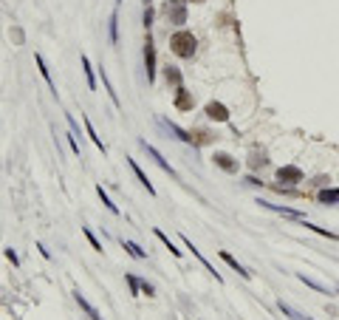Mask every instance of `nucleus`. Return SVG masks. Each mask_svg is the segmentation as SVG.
Masks as SVG:
<instances>
[{"instance_id": "5", "label": "nucleus", "mask_w": 339, "mask_h": 320, "mask_svg": "<svg viewBox=\"0 0 339 320\" xmlns=\"http://www.w3.org/2000/svg\"><path fill=\"white\" fill-rule=\"evenodd\" d=\"M260 207H266V210H272L277 216H286V219H294V221H306V213H300V210H291V207H283V204H272V202H263L258 199Z\"/></svg>"}, {"instance_id": "21", "label": "nucleus", "mask_w": 339, "mask_h": 320, "mask_svg": "<svg viewBox=\"0 0 339 320\" xmlns=\"http://www.w3.org/2000/svg\"><path fill=\"white\" fill-rule=\"evenodd\" d=\"M277 306H280V312H283L289 320H314V318H308V315H303V312H297V309H291V306L283 303V301H280Z\"/></svg>"}, {"instance_id": "16", "label": "nucleus", "mask_w": 339, "mask_h": 320, "mask_svg": "<svg viewBox=\"0 0 339 320\" xmlns=\"http://www.w3.org/2000/svg\"><path fill=\"white\" fill-rule=\"evenodd\" d=\"M34 63H37V68H40V74H43V80L48 83L51 94L57 97V85H54V80H51V71H48V66H46V60H43V54H34Z\"/></svg>"}, {"instance_id": "28", "label": "nucleus", "mask_w": 339, "mask_h": 320, "mask_svg": "<svg viewBox=\"0 0 339 320\" xmlns=\"http://www.w3.org/2000/svg\"><path fill=\"white\" fill-rule=\"evenodd\" d=\"M125 281H128V286H130V295H142V289H139V278H136V275H125Z\"/></svg>"}, {"instance_id": "23", "label": "nucleus", "mask_w": 339, "mask_h": 320, "mask_svg": "<svg viewBox=\"0 0 339 320\" xmlns=\"http://www.w3.org/2000/svg\"><path fill=\"white\" fill-rule=\"evenodd\" d=\"M122 247H125L133 258H139V261H145V258H147V253L139 247V244H133V241H125V238H122Z\"/></svg>"}, {"instance_id": "4", "label": "nucleus", "mask_w": 339, "mask_h": 320, "mask_svg": "<svg viewBox=\"0 0 339 320\" xmlns=\"http://www.w3.org/2000/svg\"><path fill=\"white\" fill-rule=\"evenodd\" d=\"M145 68H147V83L156 80V43H153V34L147 32L145 40Z\"/></svg>"}, {"instance_id": "7", "label": "nucleus", "mask_w": 339, "mask_h": 320, "mask_svg": "<svg viewBox=\"0 0 339 320\" xmlns=\"http://www.w3.org/2000/svg\"><path fill=\"white\" fill-rule=\"evenodd\" d=\"M181 241H184V247H187V250H190V253H193L195 258L201 261V264H204V269L210 272V275H215V281H224V278H221V272L215 269V267H212V264H210V261H207V258H204V253H201L198 247H195V244H193V241H190V238H187V236H181Z\"/></svg>"}, {"instance_id": "22", "label": "nucleus", "mask_w": 339, "mask_h": 320, "mask_svg": "<svg viewBox=\"0 0 339 320\" xmlns=\"http://www.w3.org/2000/svg\"><path fill=\"white\" fill-rule=\"evenodd\" d=\"M82 122H85V134L91 136V142H94V145H97L99 151L105 153V142H102V136H97V131H94V125H91V119L85 117V119H82Z\"/></svg>"}, {"instance_id": "20", "label": "nucleus", "mask_w": 339, "mask_h": 320, "mask_svg": "<svg viewBox=\"0 0 339 320\" xmlns=\"http://www.w3.org/2000/svg\"><path fill=\"white\" fill-rule=\"evenodd\" d=\"M80 63H82V68H85V77H88V88H91V91H97V77H94V66H91V60L82 54Z\"/></svg>"}, {"instance_id": "33", "label": "nucleus", "mask_w": 339, "mask_h": 320, "mask_svg": "<svg viewBox=\"0 0 339 320\" xmlns=\"http://www.w3.org/2000/svg\"><path fill=\"white\" fill-rule=\"evenodd\" d=\"M6 258H9V261H12L15 267H17V264H20V258H17V253H15V250H6Z\"/></svg>"}, {"instance_id": "36", "label": "nucleus", "mask_w": 339, "mask_h": 320, "mask_svg": "<svg viewBox=\"0 0 339 320\" xmlns=\"http://www.w3.org/2000/svg\"><path fill=\"white\" fill-rule=\"evenodd\" d=\"M337 292H339V289H337Z\"/></svg>"}, {"instance_id": "11", "label": "nucleus", "mask_w": 339, "mask_h": 320, "mask_svg": "<svg viewBox=\"0 0 339 320\" xmlns=\"http://www.w3.org/2000/svg\"><path fill=\"white\" fill-rule=\"evenodd\" d=\"M176 108H178V111H193V108H195L193 91H187L184 85H181V88H176Z\"/></svg>"}, {"instance_id": "24", "label": "nucleus", "mask_w": 339, "mask_h": 320, "mask_svg": "<svg viewBox=\"0 0 339 320\" xmlns=\"http://www.w3.org/2000/svg\"><path fill=\"white\" fill-rule=\"evenodd\" d=\"M153 236L159 238V241H161L164 247H167V250H170V253L176 255V258H181V250H178V247H176V244H173V241H170V238H167V236H164L161 230H153Z\"/></svg>"}, {"instance_id": "14", "label": "nucleus", "mask_w": 339, "mask_h": 320, "mask_svg": "<svg viewBox=\"0 0 339 320\" xmlns=\"http://www.w3.org/2000/svg\"><path fill=\"white\" fill-rule=\"evenodd\" d=\"M221 261H226V264H229V267H232V269L238 272V275H241V278H246V281H249V278H252V272L246 269V267H243V264H238V258H232V255L226 253V250H221Z\"/></svg>"}, {"instance_id": "6", "label": "nucleus", "mask_w": 339, "mask_h": 320, "mask_svg": "<svg viewBox=\"0 0 339 320\" xmlns=\"http://www.w3.org/2000/svg\"><path fill=\"white\" fill-rule=\"evenodd\" d=\"M306 176H303V170L297 168V165H286V168L277 170V182H283V185H300Z\"/></svg>"}, {"instance_id": "29", "label": "nucleus", "mask_w": 339, "mask_h": 320, "mask_svg": "<svg viewBox=\"0 0 339 320\" xmlns=\"http://www.w3.org/2000/svg\"><path fill=\"white\" fill-rule=\"evenodd\" d=\"M153 17H156V12H153V3H150V6H145V20H142L147 32H150V26H153Z\"/></svg>"}, {"instance_id": "32", "label": "nucleus", "mask_w": 339, "mask_h": 320, "mask_svg": "<svg viewBox=\"0 0 339 320\" xmlns=\"http://www.w3.org/2000/svg\"><path fill=\"white\" fill-rule=\"evenodd\" d=\"M263 165H269V159H266L263 153H260V156H255V159H252V168H263Z\"/></svg>"}, {"instance_id": "34", "label": "nucleus", "mask_w": 339, "mask_h": 320, "mask_svg": "<svg viewBox=\"0 0 339 320\" xmlns=\"http://www.w3.org/2000/svg\"><path fill=\"white\" fill-rule=\"evenodd\" d=\"M37 250H40V255H43V258H51V253L46 250V247H43V244H37Z\"/></svg>"}, {"instance_id": "31", "label": "nucleus", "mask_w": 339, "mask_h": 320, "mask_svg": "<svg viewBox=\"0 0 339 320\" xmlns=\"http://www.w3.org/2000/svg\"><path fill=\"white\" fill-rule=\"evenodd\" d=\"M68 145H71V151L80 156V142H77V136H74V134H68Z\"/></svg>"}, {"instance_id": "13", "label": "nucleus", "mask_w": 339, "mask_h": 320, "mask_svg": "<svg viewBox=\"0 0 339 320\" xmlns=\"http://www.w3.org/2000/svg\"><path fill=\"white\" fill-rule=\"evenodd\" d=\"M99 77H102V85H105V91H108V97H111L113 108H119V111H122V100H119V94H116L113 83L108 80V71H105V66H99Z\"/></svg>"}, {"instance_id": "2", "label": "nucleus", "mask_w": 339, "mask_h": 320, "mask_svg": "<svg viewBox=\"0 0 339 320\" xmlns=\"http://www.w3.org/2000/svg\"><path fill=\"white\" fill-rule=\"evenodd\" d=\"M161 15L173 23V26H184L187 23V3L184 0H167L161 6Z\"/></svg>"}, {"instance_id": "3", "label": "nucleus", "mask_w": 339, "mask_h": 320, "mask_svg": "<svg viewBox=\"0 0 339 320\" xmlns=\"http://www.w3.org/2000/svg\"><path fill=\"white\" fill-rule=\"evenodd\" d=\"M139 148H142V151H145L147 156H150V159H153V162H156V165H159V168L164 170V173H170L173 179H178V173H176V170H173V165H170V162H167V159H164L161 153L156 151V148H153V145H150L147 139H139Z\"/></svg>"}, {"instance_id": "19", "label": "nucleus", "mask_w": 339, "mask_h": 320, "mask_svg": "<svg viewBox=\"0 0 339 320\" xmlns=\"http://www.w3.org/2000/svg\"><path fill=\"white\" fill-rule=\"evenodd\" d=\"M111 43L113 46L119 43V0H116V6H113V12H111Z\"/></svg>"}, {"instance_id": "8", "label": "nucleus", "mask_w": 339, "mask_h": 320, "mask_svg": "<svg viewBox=\"0 0 339 320\" xmlns=\"http://www.w3.org/2000/svg\"><path fill=\"white\" fill-rule=\"evenodd\" d=\"M161 128H167V131H170V134L176 136V139H181V142H187V145H201V142H198V139H195V136L190 134V131H184V128H178L176 122H170V119H161Z\"/></svg>"}, {"instance_id": "12", "label": "nucleus", "mask_w": 339, "mask_h": 320, "mask_svg": "<svg viewBox=\"0 0 339 320\" xmlns=\"http://www.w3.org/2000/svg\"><path fill=\"white\" fill-rule=\"evenodd\" d=\"M212 162H215L221 170H226V173H238V170H241V162H238V159H232L229 153H215V156H212Z\"/></svg>"}, {"instance_id": "27", "label": "nucleus", "mask_w": 339, "mask_h": 320, "mask_svg": "<svg viewBox=\"0 0 339 320\" xmlns=\"http://www.w3.org/2000/svg\"><path fill=\"white\" fill-rule=\"evenodd\" d=\"M82 233H85V238H88V244H91V247H94L97 253H102V244H99V238L94 236V233H91V227H82Z\"/></svg>"}, {"instance_id": "26", "label": "nucleus", "mask_w": 339, "mask_h": 320, "mask_svg": "<svg viewBox=\"0 0 339 320\" xmlns=\"http://www.w3.org/2000/svg\"><path fill=\"white\" fill-rule=\"evenodd\" d=\"M97 196H99V199H102V204H105V207H108V210H111L113 216H119V207H116V204H113L111 199H108V193H105V190H102V185H97Z\"/></svg>"}, {"instance_id": "18", "label": "nucleus", "mask_w": 339, "mask_h": 320, "mask_svg": "<svg viewBox=\"0 0 339 320\" xmlns=\"http://www.w3.org/2000/svg\"><path fill=\"white\" fill-rule=\"evenodd\" d=\"M317 202H323V204H339V190H337V187H325V190H320V193H317Z\"/></svg>"}, {"instance_id": "10", "label": "nucleus", "mask_w": 339, "mask_h": 320, "mask_svg": "<svg viewBox=\"0 0 339 320\" xmlns=\"http://www.w3.org/2000/svg\"><path fill=\"white\" fill-rule=\"evenodd\" d=\"M125 162H128V168L133 170V176H136V179H139V185L145 187L147 193H150V196H156V187L150 185V179H147L145 176V170L139 168V165H136V159H130V156H125Z\"/></svg>"}, {"instance_id": "25", "label": "nucleus", "mask_w": 339, "mask_h": 320, "mask_svg": "<svg viewBox=\"0 0 339 320\" xmlns=\"http://www.w3.org/2000/svg\"><path fill=\"white\" fill-rule=\"evenodd\" d=\"M297 278H300V281H303V284H306V286L317 289V292H323V295H331V292H328V286H323V284H317V281H314V278H306V275H303V272H297Z\"/></svg>"}, {"instance_id": "30", "label": "nucleus", "mask_w": 339, "mask_h": 320, "mask_svg": "<svg viewBox=\"0 0 339 320\" xmlns=\"http://www.w3.org/2000/svg\"><path fill=\"white\" fill-rule=\"evenodd\" d=\"M139 289H142V295H147V298H153V295H156L153 284H147V281H139Z\"/></svg>"}, {"instance_id": "35", "label": "nucleus", "mask_w": 339, "mask_h": 320, "mask_svg": "<svg viewBox=\"0 0 339 320\" xmlns=\"http://www.w3.org/2000/svg\"><path fill=\"white\" fill-rule=\"evenodd\" d=\"M184 3H204V0H184Z\"/></svg>"}, {"instance_id": "17", "label": "nucleus", "mask_w": 339, "mask_h": 320, "mask_svg": "<svg viewBox=\"0 0 339 320\" xmlns=\"http://www.w3.org/2000/svg\"><path fill=\"white\" fill-rule=\"evenodd\" d=\"M164 80H167V85H173V88H181V85H184L181 71H178V68H173V66L164 68Z\"/></svg>"}, {"instance_id": "1", "label": "nucleus", "mask_w": 339, "mask_h": 320, "mask_svg": "<svg viewBox=\"0 0 339 320\" xmlns=\"http://www.w3.org/2000/svg\"><path fill=\"white\" fill-rule=\"evenodd\" d=\"M170 49L176 57L181 60H193L195 57V49H198V40H195L193 32H187V29H178L173 37H170Z\"/></svg>"}, {"instance_id": "9", "label": "nucleus", "mask_w": 339, "mask_h": 320, "mask_svg": "<svg viewBox=\"0 0 339 320\" xmlns=\"http://www.w3.org/2000/svg\"><path fill=\"white\" fill-rule=\"evenodd\" d=\"M204 114H207V119H212V122H229V108H226L224 102H210V105L204 108Z\"/></svg>"}, {"instance_id": "15", "label": "nucleus", "mask_w": 339, "mask_h": 320, "mask_svg": "<svg viewBox=\"0 0 339 320\" xmlns=\"http://www.w3.org/2000/svg\"><path fill=\"white\" fill-rule=\"evenodd\" d=\"M74 301L80 303V309H82V312H85V315H88V318H91V320H102V315H99L97 309H94V306H91V303H88V301H85V295H82L80 289L74 292Z\"/></svg>"}]
</instances>
